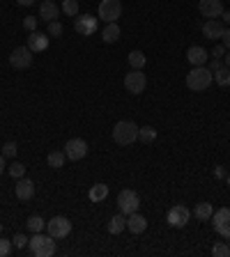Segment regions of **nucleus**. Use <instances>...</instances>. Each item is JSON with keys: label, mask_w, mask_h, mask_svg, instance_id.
Returning a JSON list of instances; mask_svg holds the SVG:
<instances>
[{"label": "nucleus", "mask_w": 230, "mask_h": 257, "mask_svg": "<svg viewBox=\"0 0 230 257\" xmlns=\"http://www.w3.org/2000/svg\"><path fill=\"white\" fill-rule=\"evenodd\" d=\"M212 83H214V74L207 69V64L205 67H193L187 74V87L191 92H205Z\"/></svg>", "instance_id": "1"}, {"label": "nucleus", "mask_w": 230, "mask_h": 257, "mask_svg": "<svg viewBox=\"0 0 230 257\" xmlns=\"http://www.w3.org/2000/svg\"><path fill=\"white\" fill-rule=\"evenodd\" d=\"M28 248L35 257H51L55 252V239L51 234H44V232H35L30 241H28Z\"/></svg>", "instance_id": "2"}, {"label": "nucleus", "mask_w": 230, "mask_h": 257, "mask_svg": "<svg viewBox=\"0 0 230 257\" xmlns=\"http://www.w3.org/2000/svg\"><path fill=\"white\" fill-rule=\"evenodd\" d=\"M138 124L129 122V119H120L118 124H115V128H113V140L118 145H122V147H127V145H134L136 140H138Z\"/></svg>", "instance_id": "3"}, {"label": "nucleus", "mask_w": 230, "mask_h": 257, "mask_svg": "<svg viewBox=\"0 0 230 257\" xmlns=\"http://www.w3.org/2000/svg\"><path fill=\"white\" fill-rule=\"evenodd\" d=\"M140 207V200H138V193L131 191V188H124V191L118 193V209H120V214L129 216V214H134V211H138Z\"/></svg>", "instance_id": "4"}, {"label": "nucleus", "mask_w": 230, "mask_h": 257, "mask_svg": "<svg viewBox=\"0 0 230 257\" xmlns=\"http://www.w3.org/2000/svg\"><path fill=\"white\" fill-rule=\"evenodd\" d=\"M97 14H99V19L106 23H118L120 14H122V3H120V0H102Z\"/></svg>", "instance_id": "5"}, {"label": "nucleus", "mask_w": 230, "mask_h": 257, "mask_svg": "<svg viewBox=\"0 0 230 257\" xmlns=\"http://www.w3.org/2000/svg\"><path fill=\"white\" fill-rule=\"evenodd\" d=\"M46 232L53 239H67L71 232V220L64 218V216H55V218H51L46 223Z\"/></svg>", "instance_id": "6"}, {"label": "nucleus", "mask_w": 230, "mask_h": 257, "mask_svg": "<svg viewBox=\"0 0 230 257\" xmlns=\"http://www.w3.org/2000/svg\"><path fill=\"white\" fill-rule=\"evenodd\" d=\"M147 87V78L140 69H131L127 76H124V90L131 92V94H140Z\"/></svg>", "instance_id": "7"}, {"label": "nucleus", "mask_w": 230, "mask_h": 257, "mask_svg": "<svg viewBox=\"0 0 230 257\" xmlns=\"http://www.w3.org/2000/svg\"><path fill=\"white\" fill-rule=\"evenodd\" d=\"M212 225H214L216 234L225 236L228 239L230 236V209L228 207H221V209H214V214H212Z\"/></svg>", "instance_id": "8"}, {"label": "nucleus", "mask_w": 230, "mask_h": 257, "mask_svg": "<svg viewBox=\"0 0 230 257\" xmlns=\"http://www.w3.org/2000/svg\"><path fill=\"white\" fill-rule=\"evenodd\" d=\"M189 218H191V211H189L187 207H182V204H175V207L168 209V214H166V220L171 227H184V225L189 223Z\"/></svg>", "instance_id": "9"}, {"label": "nucleus", "mask_w": 230, "mask_h": 257, "mask_svg": "<svg viewBox=\"0 0 230 257\" xmlns=\"http://www.w3.org/2000/svg\"><path fill=\"white\" fill-rule=\"evenodd\" d=\"M97 23H99V19L92 14H79L74 19V28L79 35H83V37H90V35H95L97 32Z\"/></svg>", "instance_id": "10"}, {"label": "nucleus", "mask_w": 230, "mask_h": 257, "mask_svg": "<svg viewBox=\"0 0 230 257\" xmlns=\"http://www.w3.org/2000/svg\"><path fill=\"white\" fill-rule=\"evenodd\" d=\"M10 64L14 69H28L32 64V51L28 46H16L10 53Z\"/></svg>", "instance_id": "11"}, {"label": "nucleus", "mask_w": 230, "mask_h": 257, "mask_svg": "<svg viewBox=\"0 0 230 257\" xmlns=\"http://www.w3.org/2000/svg\"><path fill=\"white\" fill-rule=\"evenodd\" d=\"M64 154H67V159H69V161L86 159V154H88V143H86L83 138H71V140H67V145H64Z\"/></svg>", "instance_id": "12"}, {"label": "nucleus", "mask_w": 230, "mask_h": 257, "mask_svg": "<svg viewBox=\"0 0 230 257\" xmlns=\"http://www.w3.org/2000/svg\"><path fill=\"white\" fill-rule=\"evenodd\" d=\"M198 10L205 19H219L223 14V5H221V0H200L198 3Z\"/></svg>", "instance_id": "13"}, {"label": "nucleus", "mask_w": 230, "mask_h": 257, "mask_svg": "<svg viewBox=\"0 0 230 257\" xmlns=\"http://www.w3.org/2000/svg\"><path fill=\"white\" fill-rule=\"evenodd\" d=\"M16 198L21 200V202H28V200L35 195V182L32 179H28V177H21V179H16Z\"/></svg>", "instance_id": "14"}, {"label": "nucleus", "mask_w": 230, "mask_h": 257, "mask_svg": "<svg viewBox=\"0 0 230 257\" xmlns=\"http://www.w3.org/2000/svg\"><path fill=\"white\" fill-rule=\"evenodd\" d=\"M225 32V26L219 21V19H207L203 26V35L207 39H221Z\"/></svg>", "instance_id": "15"}, {"label": "nucleus", "mask_w": 230, "mask_h": 257, "mask_svg": "<svg viewBox=\"0 0 230 257\" xmlns=\"http://www.w3.org/2000/svg\"><path fill=\"white\" fill-rule=\"evenodd\" d=\"M127 230L131 232V234H143V232L147 230V218H145V216H140L138 211L129 214L127 216Z\"/></svg>", "instance_id": "16"}, {"label": "nucleus", "mask_w": 230, "mask_h": 257, "mask_svg": "<svg viewBox=\"0 0 230 257\" xmlns=\"http://www.w3.org/2000/svg\"><path fill=\"white\" fill-rule=\"evenodd\" d=\"M58 16H60V7L55 5L53 0H44L42 5H39V19L46 23L51 21H58Z\"/></svg>", "instance_id": "17"}, {"label": "nucleus", "mask_w": 230, "mask_h": 257, "mask_svg": "<svg viewBox=\"0 0 230 257\" xmlns=\"http://www.w3.org/2000/svg\"><path fill=\"white\" fill-rule=\"evenodd\" d=\"M207 58L209 55L203 46H189V51H187L189 64H193V67H205V64H207Z\"/></svg>", "instance_id": "18"}, {"label": "nucleus", "mask_w": 230, "mask_h": 257, "mask_svg": "<svg viewBox=\"0 0 230 257\" xmlns=\"http://www.w3.org/2000/svg\"><path fill=\"white\" fill-rule=\"evenodd\" d=\"M28 48H30L32 53H42L48 48V35H42V32H30V37H28Z\"/></svg>", "instance_id": "19"}, {"label": "nucleus", "mask_w": 230, "mask_h": 257, "mask_svg": "<svg viewBox=\"0 0 230 257\" xmlns=\"http://www.w3.org/2000/svg\"><path fill=\"white\" fill-rule=\"evenodd\" d=\"M88 198H90V202H104L108 198V186L106 184H95L88 191Z\"/></svg>", "instance_id": "20"}, {"label": "nucleus", "mask_w": 230, "mask_h": 257, "mask_svg": "<svg viewBox=\"0 0 230 257\" xmlns=\"http://www.w3.org/2000/svg\"><path fill=\"white\" fill-rule=\"evenodd\" d=\"M102 39L106 44H113L120 39V26L118 23H106V28L102 30Z\"/></svg>", "instance_id": "21"}, {"label": "nucleus", "mask_w": 230, "mask_h": 257, "mask_svg": "<svg viewBox=\"0 0 230 257\" xmlns=\"http://www.w3.org/2000/svg\"><path fill=\"white\" fill-rule=\"evenodd\" d=\"M124 227H127V216L124 214H115L108 220V232H111V234H120Z\"/></svg>", "instance_id": "22"}, {"label": "nucleus", "mask_w": 230, "mask_h": 257, "mask_svg": "<svg viewBox=\"0 0 230 257\" xmlns=\"http://www.w3.org/2000/svg\"><path fill=\"white\" fill-rule=\"evenodd\" d=\"M212 214H214V207H212L209 202H198L196 209H193V216H196L198 220H209Z\"/></svg>", "instance_id": "23"}, {"label": "nucleus", "mask_w": 230, "mask_h": 257, "mask_svg": "<svg viewBox=\"0 0 230 257\" xmlns=\"http://www.w3.org/2000/svg\"><path fill=\"white\" fill-rule=\"evenodd\" d=\"M127 60H129V64H131V69H143L145 62H147V58H145L143 51H131Z\"/></svg>", "instance_id": "24"}, {"label": "nucleus", "mask_w": 230, "mask_h": 257, "mask_svg": "<svg viewBox=\"0 0 230 257\" xmlns=\"http://www.w3.org/2000/svg\"><path fill=\"white\" fill-rule=\"evenodd\" d=\"M214 83L216 85H221V87H228L230 85V67H221V69H216L214 71Z\"/></svg>", "instance_id": "25"}, {"label": "nucleus", "mask_w": 230, "mask_h": 257, "mask_svg": "<svg viewBox=\"0 0 230 257\" xmlns=\"http://www.w3.org/2000/svg\"><path fill=\"white\" fill-rule=\"evenodd\" d=\"M64 159H67V154H64V150H62V152H60V150H55V152H51V154L46 156L48 166H51V168H55V170L64 166Z\"/></svg>", "instance_id": "26"}, {"label": "nucleus", "mask_w": 230, "mask_h": 257, "mask_svg": "<svg viewBox=\"0 0 230 257\" xmlns=\"http://www.w3.org/2000/svg\"><path fill=\"white\" fill-rule=\"evenodd\" d=\"M26 227L30 232H44V227H46V220H44L42 216H30V218L26 220Z\"/></svg>", "instance_id": "27"}, {"label": "nucleus", "mask_w": 230, "mask_h": 257, "mask_svg": "<svg viewBox=\"0 0 230 257\" xmlns=\"http://www.w3.org/2000/svg\"><path fill=\"white\" fill-rule=\"evenodd\" d=\"M138 140H140V143H145V145L155 143V140H157V131L152 126H140L138 128Z\"/></svg>", "instance_id": "28"}, {"label": "nucleus", "mask_w": 230, "mask_h": 257, "mask_svg": "<svg viewBox=\"0 0 230 257\" xmlns=\"http://www.w3.org/2000/svg\"><path fill=\"white\" fill-rule=\"evenodd\" d=\"M62 12L67 16H79V0H62Z\"/></svg>", "instance_id": "29"}, {"label": "nucleus", "mask_w": 230, "mask_h": 257, "mask_svg": "<svg viewBox=\"0 0 230 257\" xmlns=\"http://www.w3.org/2000/svg\"><path fill=\"white\" fill-rule=\"evenodd\" d=\"M10 177H14V179L26 177V166H23V163H19V161H14V163L10 166Z\"/></svg>", "instance_id": "30"}, {"label": "nucleus", "mask_w": 230, "mask_h": 257, "mask_svg": "<svg viewBox=\"0 0 230 257\" xmlns=\"http://www.w3.org/2000/svg\"><path fill=\"white\" fill-rule=\"evenodd\" d=\"M212 255H214V257H230V246H228V243H214Z\"/></svg>", "instance_id": "31"}, {"label": "nucleus", "mask_w": 230, "mask_h": 257, "mask_svg": "<svg viewBox=\"0 0 230 257\" xmlns=\"http://www.w3.org/2000/svg\"><path fill=\"white\" fill-rule=\"evenodd\" d=\"M62 32H64V28H62V23L60 21L48 23V35H51V37H62Z\"/></svg>", "instance_id": "32"}, {"label": "nucleus", "mask_w": 230, "mask_h": 257, "mask_svg": "<svg viewBox=\"0 0 230 257\" xmlns=\"http://www.w3.org/2000/svg\"><path fill=\"white\" fill-rule=\"evenodd\" d=\"M12 248H14V243L10 239H0V257H7L12 252Z\"/></svg>", "instance_id": "33"}, {"label": "nucleus", "mask_w": 230, "mask_h": 257, "mask_svg": "<svg viewBox=\"0 0 230 257\" xmlns=\"http://www.w3.org/2000/svg\"><path fill=\"white\" fill-rule=\"evenodd\" d=\"M37 21L39 19H35V16H26V19H23V28H26L28 32H35L37 30Z\"/></svg>", "instance_id": "34"}, {"label": "nucleus", "mask_w": 230, "mask_h": 257, "mask_svg": "<svg viewBox=\"0 0 230 257\" xmlns=\"http://www.w3.org/2000/svg\"><path fill=\"white\" fill-rule=\"evenodd\" d=\"M3 156H5V159H14L16 156V143H5V147H3Z\"/></svg>", "instance_id": "35"}, {"label": "nucleus", "mask_w": 230, "mask_h": 257, "mask_svg": "<svg viewBox=\"0 0 230 257\" xmlns=\"http://www.w3.org/2000/svg\"><path fill=\"white\" fill-rule=\"evenodd\" d=\"M28 241H30V239H28L26 234H16L14 239H12V243H14V248H26Z\"/></svg>", "instance_id": "36"}, {"label": "nucleus", "mask_w": 230, "mask_h": 257, "mask_svg": "<svg viewBox=\"0 0 230 257\" xmlns=\"http://www.w3.org/2000/svg\"><path fill=\"white\" fill-rule=\"evenodd\" d=\"M223 67V60H219V58H212V60H207V69L214 74L216 69H221Z\"/></svg>", "instance_id": "37"}, {"label": "nucleus", "mask_w": 230, "mask_h": 257, "mask_svg": "<svg viewBox=\"0 0 230 257\" xmlns=\"http://www.w3.org/2000/svg\"><path fill=\"white\" fill-rule=\"evenodd\" d=\"M223 55H225V46H223V44H219V46H214V48H212V58H223Z\"/></svg>", "instance_id": "38"}, {"label": "nucleus", "mask_w": 230, "mask_h": 257, "mask_svg": "<svg viewBox=\"0 0 230 257\" xmlns=\"http://www.w3.org/2000/svg\"><path fill=\"white\" fill-rule=\"evenodd\" d=\"M221 39H223V46H225V48H228V51H230V28H228V30L223 32V37H221Z\"/></svg>", "instance_id": "39"}, {"label": "nucleus", "mask_w": 230, "mask_h": 257, "mask_svg": "<svg viewBox=\"0 0 230 257\" xmlns=\"http://www.w3.org/2000/svg\"><path fill=\"white\" fill-rule=\"evenodd\" d=\"M16 3H19L21 7H30L32 3H35V0H16Z\"/></svg>", "instance_id": "40"}, {"label": "nucleus", "mask_w": 230, "mask_h": 257, "mask_svg": "<svg viewBox=\"0 0 230 257\" xmlns=\"http://www.w3.org/2000/svg\"><path fill=\"white\" fill-rule=\"evenodd\" d=\"M3 172H5V156L0 154V175H3Z\"/></svg>", "instance_id": "41"}, {"label": "nucleus", "mask_w": 230, "mask_h": 257, "mask_svg": "<svg viewBox=\"0 0 230 257\" xmlns=\"http://www.w3.org/2000/svg\"><path fill=\"white\" fill-rule=\"evenodd\" d=\"M225 19V23H230V10H223V14H221Z\"/></svg>", "instance_id": "42"}, {"label": "nucleus", "mask_w": 230, "mask_h": 257, "mask_svg": "<svg viewBox=\"0 0 230 257\" xmlns=\"http://www.w3.org/2000/svg\"><path fill=\"white\" fill-rule=\"evenodd\" d=\"M223 58H225V67H230V51H228V53L223 55Z\"/></svg>", "instance_id": "43"}, {"label": "nucleus", "mask_w": 230, "mask_h": 257, "mask_svg": "<svg viewBox=\"0 0 230 257\" xmlns=\"http://www.w3.org/2000/svg\"><path fill=\"white\" fill-rule=\"evenodd\" d=\"M225 184H228V186H230V175H228V177H225Z\"/></svg>", "instance_id": "44"}, {"label": "nucleus", "mask_w": 230, "mask_h": 257, "mask_svg": "<svg viewBox=\"0 0 230 257\" xmlns=\"http://www.w3.org/2000/svg\"><path fill=\"white\" fill-rule=\"evenodd\" d=\"M0 232H3V223H0Z\"/></svg>", "instance_id": "45"}, {"label": "nucleus", "mask_w": 230, "mask_h": 257, "mask_svg": "<svg viewBox=\"0 0 230 257\" xmlns=\"http://www.w3.org/2000/svg\"><path fill=\"white\" fill-rule=\"evenodd\" d=\"M228 239H230V236H228ZM228 246H230V241H228Z\"/></svg>", "instance_id": "46"}]
</instances>
